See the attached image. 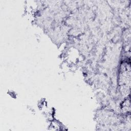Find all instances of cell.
Here are the masks:
<instances>
[{
  "label": "cell",
  "mask_w": 131,
  "mask_h": 131,
  "mask_svg": "<svg viewBox=\"0 0 131 131\" xmlns=\"http://www.w3.org/2000/svg\"><path fill=\"white\" fill-rule=\"evenodd\" d=\"M130 67L127 62L122 64L119 77L120 90L124 95H128L130 93Z\"/></svg>",
  "instance_id": "1"
}]
</instances>
